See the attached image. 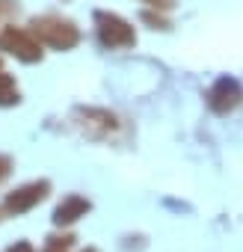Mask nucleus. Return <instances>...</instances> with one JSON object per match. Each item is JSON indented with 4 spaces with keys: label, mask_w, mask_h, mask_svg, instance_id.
<instances>
[{
    "label": "nucleus",
    "mask_w": 243,
    "mask_h": 252,
    "mask_svg": "<svg viewBox=\"0 0 243 252\" xmlns=\"http://www.w3.org/2000/svg\"><path fill=\"white\" fill-rule=\"evenodd\" d=\"M80 211H83V202H68L65 208L57 211V220H60V222H68V220H74V214H80Z\"/></svg>",
    "instance_id": "nucleus-2"
},
{
    "label": "nucleus",
    "mask_w": 243,
    "mask_h": 252,
    "mask_svg": "<svg viewBox=\"0 0 243 252\" xmlns=\"http://www.w3.org/2000/svg\"><path fill=\"white\" fill-rule=\"evenodd\" d=\"M45 187H30V190H21L24 196H12L9 199V208H15V211H21V208H27V205H33L36 199H42L45 193H42Z\"/></svg>",
    "instance_id": "nucleus-1"
}]
</instances>
